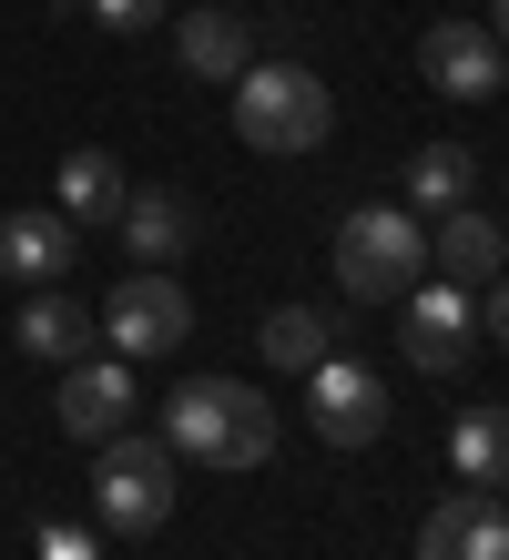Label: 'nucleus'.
<instances>
[{
	"label": "nucleus",
	"mask_w": 509,
	"mask_h": 560,
	"mask_svg": "<svg viewBox=\"0 0 509 560\" xmlns=\"http://www.w3.org/2000/svg\"><path fill=\"white\" fill-rule=\"evenodd\" d=\"M163 439H174V458H204V469H265L276 458V408L245 377H184L163 398Z\"/></svg>",
	"instance_id": "obj_1"
},
{
	"label": "nucleus",
	"mask_w": 509,
	"mask_h": 560,
	"mask_svg": "<svg viewBox=\"0 0 509 560\" xmlns=\"http://www.w3.org/2000/svg\"><path fill=\"white\" fill-rule=\"evenodd\" d=\"M234 133L255 153L296 163V153H316L336 133V92L305 72V61H245V82H234Z\"/></svg>",
	"instance_id": "obj_2"
},
{
	"label": "nucleus",
	"mask_w": 509,
	"mask_h": 560,
	"mask_svg": "<svg viewBox=\"0 0 509 560\" xmlns=\"http://www.w3.org/2000/svg\"><path fill=\"white\" fill-rule=\"evenodd\" d=\"M336 285L357 295V306H397V295L428 285V224L407 205H357L336 224Z\"/></svg>",
	"instance_id": "obj_3"
},
{
	"label": "nucleus",
	"mask_w": 509,
	"mask_h": 560,
	"mask_svg": "<svg viewBox=\"0 0 509 560\" xmlns=\"http://www.w3.org/2000/svg\"><path fill=\"white\" fill-rule=\"evenodd\" d=\"M92 520L123 540H143L174 520V439H102V469H92Z\"/></svg>",
	"instance_id": "obj_4"
},
{
	"label": "nucleus",
	"mask_w": 509,
	"mask_h": 560,
	"mask_svg": "<svg viewBox=\"0 0 509 560\" xmlns=\"http://www.w3.org/2000/svg\"><path fill=\"white\" fill-rule=\"evenodd\" d=\"M102 337H113V357H174L194 337V295L174 285V266H132L113 295H102Z\"/></svg>",
	"instance_id": "obj_5"
},
{
	"label": "nucleus",
	"mask_w": 509,
	"mask_h": 560,
	"mask_svg": "<svg viewBox=\"0 0 509 560\" xmlns=\"http://www.w3.org/2000/svg\"><path fill=\"white\" fill-rule=\"evenodd\" d=\"M305 418H316V439H326V448H367V439H387V377H378V368H357V357H316V368H305Z\"/></svg>",
	"instance_id": "obj_6"
},
{
	"label": "nucleus",
	"mask_w": 509,
	"mask_h": 560,
	"mask_svg": "<svg viewBox=\"0 0 509 560\" xmlns=\"http://www.w3.org/2000/svg\"><path fill=\"white\" fill-rule=\"evenodd\" d=\"M397 306H407L397 347H407L418 377H459L468 357H479V295L468 285H418V295H397Z\"/></svg>",
	"instance_id": "obj_7"
},
{
	"label": "nucleus",
	"mask_w": 509,
	"mask_h": 560,
	"mask_svg": "<svg viewBox=\"0 0 509 560\" xmlns=\"http://www.w3.org/2000/svg\"><path fill=\"white\" fill-rule=\"evenodd\" d=\"M51 418H61V439H72V448L123 439V418H132V357H72V368H61Z\"/></svg>",
	"instance_id": "obj_8"
},
{
	"label": "nucleus",
	"mask_w": 509,
	"mask_h": 560,
	"mask_svg": "<svg viewBox=\"0 0 509 560\" xmlns=\"http://www.w3.org/2000/svg\"><path fill=\"white\" fill-rule=\"evenodd\" d=\"M418 72L449 92V103H489V92L509 82V51H499V31H489V21H428Z\"/></svg>",
	"instance_id": "obj_9"
},
{
	"label": "nucleus",
	"mask_w": 509,
	"mask_h": 560,
	"mask_svg": "<svg viewBox=\"0 0 509 560\" xmlns=\"http://www.w3.org/2000/svg\"><path fill=\"white\" fill-rule=\"evenodd\" d=\"M82 266V224L61 205H21L0 214V285H61Z\"/></svg>",
	"instance_id": "obj_10"
},
{
	"label": "nucleus",
	"mask_w": 509,
	"mask_h": 560,
	"mask_svg": "<svg viewBox=\"0 0 509 560\" xmlns=\"http://www.w3.org/2000/svg\"><path fill=\"white\" fill-rule=\"evenodd\" d=\"M418 560H509V510L489 489H459L418 520Z\"/></svg>",
	"instance_id": "obj_11"
},
{
	"label": "nucleus",
	"mask_w": 509,
	"mask_h": 560,
	"mask_svg": "<svg viewBox=\"0 0 509 560\" xmlns=\"http://www.w3.org/2000/svg\"><path fill=\"white\" fill-rule=\"evenodd\" d=\"M174 61H184L194 82H245V61H255L245 11H184L174 21Z\"/></svg>",
	"instance_id": "obj_12"
},
{
	"label": "nucleus",
	"mask_w": 509,
	"mask_h": 560,
	"mask_svg": "<svg viewBox=\"0 0 509 560\" xmlns=\"http://www.w3.org/2000/svg\"><path fill=\"white\" fill-rule=\"evenodd\" d=\"M499 224L479 214V205H449V214H438V235H428V266L438 276H449V285H468V295H479V285H499Z\"/></svg>",
	"instance_id": "obj_13"
},
{
	"label": "nucleus",
	"mask_w": 509,
	"mask_h": 560,
	"mask_svg": "<svg viewBox=\"0 0 509 560\" xmlns=\"http://www.w3.org/2000/svg\"><path fill=\"white\" fill-rule=\"evenodd\" d=\"M21 357H42V368H72V357H92V326H82V306L61 285H31V306H21Z\"/></svg>",
	"instance_id": "obj_14"
},
{
	"label": "nucleus",
	"mask_w": 509,
	"mask_h": 560,
	"mask_svg": "<svg viewBox=\"0 0 509 560\" xmlns=\"http://www.w3.org/2000/svg\"><path fill=\"white\" fill-rule=\"evenodd\" d=\"M123 205H132V184H123V163L113 153H61V214H72L82 224V235H92V224H123Z\"/></svg>",
	"instance_id": "obj_15"
},
{
	"label": "nucleus",
	"mask_w": 509,
	"mask_h": 560,
	"mask_svg": "<svg viewBox=\"0 0 509 560\" xmlns=\"http://www.w3.org/2000/svg\"><path fill=\"white\" fill-rule=\"evenodd\" d=\"M184 235H194V205H184V194H132V205H123V245H132V266H174Z\"/></svg>",
	"instance_id": "obj_16"
},
{
	"label": "nucleus",
	"mask_w": 509,
	"mask_h": 560,
	"mask_svg": "<svg viewBox=\"0 0 509 560\" xmlns=\"http://www.w3.org/2000/svg\"><path fill=\"white\" fill-rule=\"evenodd\" d=\"M449 458H459L468 489H509V408H468L449 428Z\"/></svg>",
	"instance_id": "obj_17"
},
{
	"label": "nucleus",
	"mask_w": 509,
	"mask_h": 560,
	"mask_svg": "<svg viewBox=\"0 0 509 560\" xmlns=\"http://www.w3.org/2000/svg\"><path fill=\"white\" fill-rule=\"evenodd\" d=\"M255 337H265V357H276V368H316V357H336V326H326V306H276V316H265L255 326Z\"/></svg>",
	"instance_id": "obj_18"
},
{
	"label": "nucleus",
	"mask_w": 509,
	"mask_h": 560,
	"mask_svg": "<svg viewBox=\"0 0 509 560\" xmlns=\"http://www.w3.org/2000/svg\"><path fill=\"white\" fill-rule=\"evenodd\" d=\"M449 205H468V143H428L407 163V214H449Z\"/></svg>",
	"instance_id": "obj_19"
},
{
	"label": "nucleus",
	"mask_w": 509,
	"mask_h": 560,
	"mask_svg": "<svg viewBox=\"0 0 509 560\" xmlns=\"http://www.w3.org/2000/svg\"><path fill=\"white\" fill-rule=\"evenodd\" d=\"M82 11H92L102 31H153V21H163V0H82Z\"/></svg>",
	"instance_id": "obj_20"
},
{
	"label": "nucleus",
	"mask_w": 509,
	"mask_h": 560,
	"mask_svg": "<svg viewBox=\"0 0 509 560\" xmlns=\"http://www.w3.org/2000/svg\"><path fill=\"white\" fill-rule=\"evenodd\" d=\"M42 560H102V540L72 530V520H51V530H42Z\"/></svg>",
	"instance_id": "obj_21"
},
{
	"label": "nucleus",
	"mask_w": 509,
	"mask_h": 560,
	"mask_svg": "<svg viewBox=\"0 0 509 560\" xmlns=\"http://www.w3.org/2000/svg\"><path fill=\"white\" fill-rule=\"evenodd\" d=\"M479 337H489V347H509V276L489 285V306H479Z\"/></svg>",
	"instance_id": "obj_22"
},
{
	"label": "nucleus",
	"mask_w": 509,
	"mask_h": 560,
	"mask_svg": "<svg viewBox=\"0 0 509 560\" xmlns=\"http://www.w3.org/2000/svg\"><path fill=\"white\" fill-rule=\"evenodd\" d=\"M489 31H499V51H509V0H489Z\"/></svg>",
	"instance_id": "obj_23"
}]
</instances>
